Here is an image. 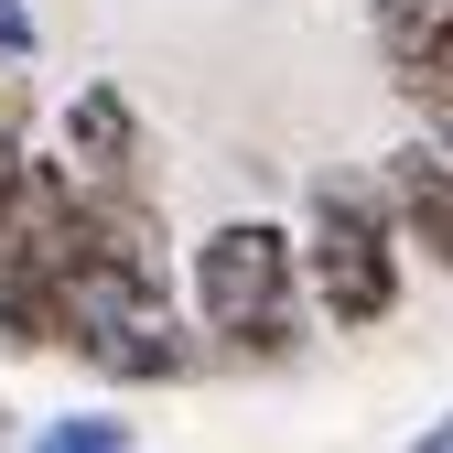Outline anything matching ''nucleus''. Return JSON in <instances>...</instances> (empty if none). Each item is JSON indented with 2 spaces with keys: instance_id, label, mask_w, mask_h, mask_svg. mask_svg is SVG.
<instances>
[{
  "instance_id": "nucleus-1",
  "label": "nucleus",
  "mask_w": 453,
  "mask_h": 453,
  "mask_svg": "<svg viewBox=\"0 0 453 453\" xmlns=\"http://www.w3.org/2000/svg\"><path fill=\"white\" fill-rule=\"evenodd\" d=\"M184 313L226 367H292L313 346V270H303V226L280 216H216L184 249Z\"/></svg>"
},
{
  "instance_id": "nucleus-2",
  "label": "nucleus",
  "mask_w": 453,
  "mask_h": 453,
  "mask_svg": "<svg viewBox=\"0 0 453 453\" xmlns=\"http://www.w3.org/2000/svg\"><path fill=\"white\" fill-rule=\"evenodd\" d=\"M303 270H313V313L334 334H378L411 292V238L388 216L378 173H313L303 195Z\"/></svg>"
},
{
  "instance_id": "nucleus-3",
  "label": "nucleus",
  "mask_w": 453,
  "mask_h": 453,
  "mask_svg": "<svg viewBox=\"0 0 453 453\" xmlns=\"http://www.w3.org/2000/svg\"><path fill=\"white\" fill-rule=\"evenodd\" d=\"M54 151L76 162V184L108 195V184H151V119L119 76H87L54 97Z\"/></svg>"
},
{
  "instance_id": "nucleus-4",
  "label": "nucleus",
  "mask_w": 453,
  "mask_h": 453,
  "mask_svg": "<svg viewBox=\"0 0 453 453\" xmlns=\"http://www.w3.org/2000/svg\"><path fill=\"white\" fill-rule=\"evenodd\" d=\"M378 184H388V216H400L411 259L453 280V141H442V130L388 141V151H378Z\"/></svg>"
},
{
  "instance_id": "nucleus-5",
  "label": "nucleus",
  "mask_w": 453,
  "mask_h": 453,
  "mask_svg": "<svg viewBox=\"0 0 453 453\" xmlns=\"http://www.w3.org/2000/svg\"><path fill=\"white\" fill-rule=\"evenodd\" d=\"M22 453H141V432H130V411L87 400V411H54V421H33V442H22Z\"/></svg>"
},
{
  "instance_id": "nucleus-6",
  "label": "nucleus",
  "mask_w": 453,
  "mask_h": 453,
  "mask_svg": "<svg viewBox=\"0 0 453 453\" xmlns=\"http://www.w3.org/2000/svg\"><path fill=\"white\" fill-rule=\"evenodd\" d=\"M442 22H453V0H367V43H378V65H388V76H400Z\"/></svg>"
},
{
  "instance_id": "nucleus-7",
  "label": "nucleus",
  "mask_w": 453,
  "mask_h": 453,
  "mask_svg": "<svg viewBox=\"0 0 453 453\" xmlns=\"http://www.w3.org/2000/svg\"><path fill=\"white\" fill-rule=\"evenodd\" d=\"M388 87H400V97L421 108V130H453V22H442V33L411 54V65L388 76Z\"/></svg>"
},
{
  "instance_id": "nucleus-8",
  "label": "nucleus",
  "mask_w": 453,
  "mask_h": 453,
  "mask_svg": "<svg viewBox=\"0 0 453 453\" xmlns=\"http://www.w3.org/2000/svg\"><path fill=\"white\" fill-rule=\"evenodd\" d=\"M43 119V97H33V65H0V151H22Z\"/></svg>"
},
{
  "instance_id": "nucleus-9",
  "label": "nucleus",
  "mask_w": 453,
  "mask_h": 453,
  "mask_svg": "<svg viewBox=\"0 0 453 453\" xmlns=\"http://www.w3.org/2000/svg\"><path fill=\"white\" fill-rule=\"evenodd\" d=\"M43 54V22H33V0H0V65H33Z\"/></svg>"
},
{
  "instance_id": "nucleus-10",
  "label": "nucleus",
  "mask_w": 453,
  "mask_h": 453,
  "mask_svg": "<svg viewBox=\"0 0 453 453\" xmlns=\"http://www.w3.org/2000/svg\"><path fill=\"white\" fill-rule=\"evenodd\" d=\"M411 453H453V411H442V421H421V432H411Z\"/></svg>"
},
{
  "instance_id": "nucleus-11",
  "label": "nucleus",
  "mask_w": 453,
  "mask_h": 453,
  "mask_svg": "<svg viewBox=\"0 0 453 453\" xmlns=\"http://www.w3.org/2000/svg\"><path fill=\"white\" fill-rule=\"evenodd\" d=\"M0 453H12V411H0Z\"/></svg>"
}]
</instances>
